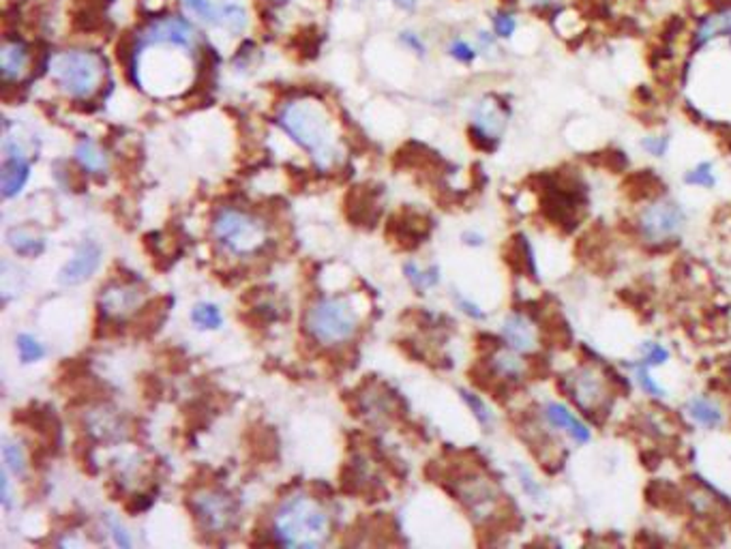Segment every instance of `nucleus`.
<instances>
[{
    "instance_id": "obj_17",
    "label": "nucleus",
    "mask_w": 731,
    "mask_h": 549,
    "mask_svg": "<svg viewBox=\"0 0 731 549\" xmlns=\"http://www.w3.org/2000/svg\"><path fill=\"white\" fill-rule=\"evenodd\" d=\"M101 265V247L95 240H84L76 249V254L65 266L60 268V284L62 285H78L93 277V273Z\"/></svg>"
},
{
    "instance_id": "obj_2",
    "label": "nucleus",
    "mask_w": 731,
    "mask_h": 549,
    "mask_svg": "<svg viewBox=\"0 0 731 549\" xmlns=\"http://www.w3.org/2000/svg\"><path fill=\"white\" fill-rule=\"evenodd\" d=\"M273 535L285 547H319L327 543L330 535L328 513L313 498L296 494L277 508Z\"/></svg>"
},
{
    "instance_id": "obj_21",
    "label": "nucleus",
    "mask_w": 731,
    "mask_h": 549,
    "mask_svg": "<svg viewBox=\"0 0 731 549\" xmlns=\"http://www.w3.org/2000/svg\"><path fill=\"white\" fill-rule=\"evenodd\" d=\"M31 67V50L22 42H5L0 50V71L5 82H20Z\"/></svg>"
},
{
    "instance_id": "obj_48",
    "label": "nucleus",
    "mask_w": 731,
    "mask_h": 549,
    "mask_svg": "<svg viewBox=\"0 0 731 549\" xmlns=\"http://www.w3.org/2000/svg\"><path fill=\"white\" fill-rule=\"evenodd\" d=\"M275 3H290V0H275Z\"/></svg>"
},
{
    "instance_id": "obj_37",
    "label": "nucleus",
    "mask_w": 731,
    "mask_h": 549,
    "mask_svg": "<svg viewBox=\"0 0 731 549\" xmlns=\"http://www.w3.org/2000/svg\"><path fill=\"white\" fill-rule=\"evenodd\" d=\"M219 24L227 26L232 33H241L247 26V17L238 5H224L219 11Z\"/></svg>"
},
{
    "instance_id": "obj_12",
    "label": "nucleus",
    "mask_w": 731,
    "mask_h": 549,
    "mask_svg": "<svg viewBox=\"0 0 731 549\" xmlns=\"http://www.w3.org/2000/svg\"><path fill=\"white\" fill-rule=\"evenodd\" d=\"M144 290L129 282H112L101 288L99 309L106 318L125 320L144 307Z\"/></svg>"
},
{
    "instance_id": "obj_46",
    "label": "nucleus",
    "mask_w": 731,
    "mask_h": 549,
    "mask_svg": "<svg viewBox=\"0 0 731 549\" xmlns=\"http://www.w3.org/2000/svg\"><path fill=\"white\" fill-rule=\"evenodd\" d=\"M464 238H466V243L467 245H474V247H477V245H483V237L481 234H464Z\"/></svg>"
},
{
    "instance_id": "obj_41",
    "label": "nucleus",
    "mask_w": 731,
    "mask_h": 549,
    "mask_svg": "<svg viewBox=\"0 0 731 549\" xmlns=\"http://www.w3.org/2000/svg\"><path fill=\"white\" fill-rule=\"evenodd\" d=\"M523 7L536 11V14H550V11L562 9L564 0H519Z\"/></svg>"
},
{
    "instance_id": "obj_39",
    "label": "nucleus",
    "mask_w": 731,
    "mask_h": 549,
    "mask_svg": "<svg viewBox=\"0 0 731 549\" xmlns=\"http://www.w3.org/2000/svg\"><path fill=\"white\" fill-rule=\"evenodd\" d=\"M449 54L453 56L455 60H459V62H464V65H470V62H474L477 60V56H478V50L474 48L472 43H467V42H464V39H455L453 43L449 45Z\"/></svg>"
},
{
    "instance_id": "obj_6",
    "label": "nucleus",
    "mask_w": 731,
    "mask_h": 549,
    "mask_svg": "<svg viewBox=\"0 0 731 549\" xmlns=\"http://www.w3.org/2000/svg\"><path fill=\"white\" fill-rule=\"evenodd\" d=\"M450 489L478 526L495 524L504 511V496L498 483L481 470L457 472Z\"/></svg>"
},
{
    "instance_id": "obj_42",
    "label": "nucleus",
    "mask_w": 731,
    "mask_h": 549,
    "mask_svg": "<svg viewBox=\"0 0 731 549\" xmlns=\"http://www.w3.org/2000/svg\"><path fill=\"white\" fill-rule=\"evenodd\" d=\"M455 301H457V305H459L461 312L466 313V316H470L474 320H485V312L477 305V302L467 301L466 296H461V294H455Z\"/></svg>"
},
{
    "instance_id": "obj_20",
    "label": "nucleus",
    "mask_w": 731,
    "mask_h": 549,
    "mask_svg": "<svg viewBox=\"0 0 731 549\" xmlns=\"http://www.w3.org/2000/svg\"><path fill=\"white\" fill-rule=\"evenodd\" d=\"M346 217L354 226H371L380 217L378 193L367 187H354L346 198Z\"/></svg>"
},
{
    "instance_id": "obj_19",
    "label": "nucleus",
    "mask_w": 731,
    "mask_h": 549,
    "mask_svg": "<svg viewBox=\"0 0 731 549\" xmlns=\"http://www.w3.org/2000/svg\"><path fill=\"white\" fill-rule=\"evenodd\" d=\"M430 230V219L419 213H410V210H403L402 215L393 217L391 226H388V234L395 232V243L403 249H412L416 245H421Z\"/></svg>"
},
{
    "instance_id": "obj_32",
    "label": "nucleus",
    "mask_w": 731,
    "mask_h": 549,
    "mask_svg": "<svg viewBox=\"0 0 731 549\" xmlns=\"http://www.w3.org/2000/svg\"><path fill=\"white\" fill-rule=\"evenodd\" d=\"M461 399H464L466 402V405L467 408L472 410V414H474V419H477L478 423H481V425L485 427V429H491L494 427V414H491V410H489V405L483 402L481 397H478L477 393H470V391H464V388H461Z\"/></svg>"
},
{
    "instance_id": "obj_28",
    "label": "nucleus",
    "mask_w": 731,
    "mask_h": 549,
    "mask_svg": "<svg viewBox=\"0 0 731 549\" xmlns=\"http://www.w3.org/2000/svg\"><path fill=\"white\" fill-rule=\"evenodd\" d=\"M628 368L633 369V374H635L637 385H639V388H642V391H643L645 395H650V397H654V399H662V397H665L667 391L659 385V382L654 380L652 376H650V368H648V365H643L642 360H637V363H631V365H628Z\"/></svg>"
},
{
    "instance_id": "obj_9",
    "label": "nucleus",
    "mask_w": 731,
    "mask_h": 549,
    "mask_svg": "<svg viewBox=\"0 0 731 549\" xmlns=\"http://www.w3.org/2000/svg\"><path fill=\"white\" fill-rule=\"evenodd\" d=\"M190 507L204 530L213 535H224L236 524L238 508L230 496L215 489H199L191 496Z\"/></svg>"
},
{
    "instance_id": "obj_27",
    "label": "nucleus",
    "mask_w": 731,
    "mask_h": 549,
    "mask_svg": "<svg viewBox=\"0 0 731 549\" xmlns=\"http://www.w3.org/2000/svg\"><path fill=\"white\" fill-rule=\"evenodd\" d=\"M684 500H687L690 511L699 517H712V513H717V500L706 489H689L684 494Z\"/></svg>"
},
{
    "instance_id": "obj_45",
    "label": "nucleus",
    "mask_w": 731,
    "mask_h": 549,
    "mask_svg": "<svg viewBox=\"0 0 731 549\" xmlns=\"http://www.w3.org/2000/svg\"><path fill=\"white\" fill-rule=\"evenodd\" d=\"M402 39H403L405 43L410 45V48H414L416 51H419V54H422V51H425V45H422V43L419 42V39L414 37V34H412V37H410V33H403V37H402Z\"/></svg>"
},
{
    "instance_id": "obj_29",
    "label": "nucleus",
    "mask_w": 731,
    "mask_h": 549,
    "mask_svg": "<svg viewBox=\"0 0 731 549\" xmlns=\"http://www.w3.org/2000/svg\"><path fill=\"white\" fill-rule=\"evenodd\" d=\"M491 26H494L495 37L502 39V42H508V39H513V34L517 33L519 22H517V15L513 14V11L500 9V11H495L494 17H491Z\"/></svg>"
},
{
    "instance_id": "obj_23",
    "label": "nucleus",
    "mask_w": 731,
    "mask_h": 549,
    "mask_svg": "<svg viewBox=\"0 0 731 549\" xmlns=\"http://www.w3.org/2000/svg\"><path fill=\"white\" fill-rule=\"evenodd\" d=\"M637 427L642 429L645 436L654 440H670L676 436V423H673L665 412L659 410H642L637 416Z\"/></svg>"
},
{
    "instance_id": "obj_33",
    "label": "nucleus",
    "mask_w": 731,
    "mask_h": 549,
    "mask_svg": "<svg viewBox=\"0 0 731 549\" xmlns=\"http://www.w3.org/2000/svg\"><path fill=\"white\" fill-rule=\"evenodd\" d=\"M403 271H405V277H408V282L412 284L419 292L431 288V285H436L440 282L438 268H431V271H422L419 265H414V262H408Z\"/></svg>"
},
{
    "instance_id": "obj_34",
    "label": "nucleus",
    "mask_w": 731,
    "mask_h": 549,
    "mask_svg": "<svg viewBox=\"0 0 731 549\" xmlns=\"http://www.w3.org/2000/svg\"><path fill=\"white\" fill-rule=\"evenodd\" d=\"M515 474H517L519 485H522L525 496H530L536 502L545 500V489H542L541 480H536L534 474L530 472L523 463H515Z\"/></svg>"
},
{
    "instance_id": "obj_10",
    "label": "nucleus",
    "mask_w": 731,
    "mask_h": 549,
    "mask_svg": "<svg viewBox=\"0 0 731 549\" xmlns=\"http://www.w3.org/2000/svg\"><path fill=\"white\" fill-rule=\"evenodd\" d=\"M506 107L502 106L494 97H485L474 106L472 110V125L470 135L474 144L485 148V151H494L498 146L502 134L506 129Z\"/></svg>"
},
{
    "instance_id": "obj_43",
    "label": "nucleus",
    "mask_w": 731,
    "mask_h": 549,
    "mask_svg": "<svg viewBox=\"0 0 731 549\" xmlns=\"http://www.w3.org/2000/svg\"><path fill=\"white\" fill-rule=\"evenodd\" d=\"M110 530H112V536H114V543L121 547H131V536L129 532L123 528L121 524L116 522V519H110Z\"/></svg>"
},
{
    "instance_id": "obj_47",
    "label": "nucleus",
    "mask_w": 731,
    "mask_h": 549,
    "mask_svg": "<svg viewBox=\"0 0 731 549\" xmlns=\"http://www.w3.org/2000/svg\"><path fill=\"white\" fill-rule=\"evenodd\" d=\"M397 5H399V7H403V9H414L416 0H397Z\"/></svg>"
},
{
    "instance_id": "obj_16",
    "label": "nucleus",
    "mask_w": 731,
    "mask_h": 549,
    "mask_svg": "<svg viewBox=\"0 0 731 549\" xmlns=\"http://www.w3.org/2000/svg\"><path fill=\"white\" fill-rule=\"evenodd\" d=\"M542 419L556 432H564L575 444H588L592 440V429L586 425L567 404L547 402L542 405Z\"/></svg>"
},
{
    "instance_id": "obj_40",
    "label": "nucleus",
    "mask_w": 731,
    "mask_h": 549,
    "mask_svg": "<svg viewBox=\"0 0 731 549\" xmlns=\"http://www.w3.org/2000/svg\"><path fill=\"white\" fill-rule=\"evenodd\" d=\"M185 5L193 14H198L208 24H219V11H217L208 0H185Z\"/></svg>"
},
{
    "instance_id": "obj_25",
    "label": "nucleus",
    "mask_w": 731,
    "mask_h": 549,
    "mask_svg": "<svg viewBox=\"0 0 731 549\" xmlns=\"http://www.w3.org/2000/svg\"><path fill=\"white\" fill-rule=\"evenodd\" d=\"M76 159L84 170L93 172V174H104V172L107 170L106 153L101 151V148L97 146L93 140H87V137L78 142Z\"/></svg>"
},
{
    "instance_id": "obj_18",
    "label": "nucleus",
    "mask_w": 731,
    "mask_h": 549,
    "mask_svg": "<svg viewBox=\"0 0 731 549\" xmlns=\"http://www.w3.org/2000/svg\"><path fill=\"white\" fill-rule=\"evenodd\" d=\"M28 176H31V163L26 154L20 151L18 144L7 142V159L0 168V189L5 198H15L24 189Z\"/></svg>"
},
{
    "instance_id": "obj_44",
    "label": "nucleus",
    "mask_w": 731,
    "mask_h": 549,
    "mask_svg": "<svg viewBox=\"0 0 731 549\" xmlns=\"http://www.w3.org/2000/svg\"><path fill=\"white\" fill-rule=\"evenodd\" d=\"M7 472H9L7 466H5V468H3V474H0V491H3V494H0V498H3V505H5V507H9V502H11Z\"/></svg>"
},
{
    "instance_id": "obj_15",
    "label": "nucleus",
    "mask_w": 731,
    "mask_h": 549,
    "mask_svg": "<svg viewBox=\"0 0 731 549\" xmlns=\"http://www.w3.org/2000/svg\"><path fill=\"white\" fill-rule=\"evenodd\" d=\"M193 42H196L193 28L187 24L185 20H180V17H163V20H155L153 24H148L138 37V45L174 43L190 50L193 48Z\"/></svg>"
},
{
    "instance_id": "obj_11",
    "label": "nucleus",
    "mask_w": 731,
    "mask_h": 549,
    "mask_svg": "<svg viewBox=\"0 0 731 549\" xmlns=\"http://www.w3.org/2000/svg\"><path fill=\"white\" fill-rule=\"evenodd\" d=\"M485 374L491 377L494 385L517 386L530 376V360H525V354L513 350L504 343L489 350L485 360Z\"/></svg>"
},
{
    "instance_id": "obj_36",
    "label": "nucleus",
    "mask_w": 731,
    "mask_h": 549,
    "mask_svg": "<svg viewBox=\"0 0 731 549\" xmlns=\"http://www.w3.org/2000/svg\"><path fill=\"white\" fill-rule=\"evenodd\" d=\"M670 350L659 341H643L642 343V363L648 365V368H659V365H665L670 360Z\"/></svg>"
},
{
    "instance_id": "obj_30",
    "label": "nucleus",
    "mask_w": 731,
    "mask_h": 549,
    "mask_svg": "<svg viewBox=\"0 0 731 549\" xmlns=\"http://www.w3.org/2000/svg\"><path fill=\"white\" fill-rule=\"evenodd\" d=\"M684 182L690 187H704L712 189L717 185V174H714V165L710 162H701L690 168L687 174H684Z\"/></svg>"
},
{
    "instance_id": "obj_4",
    "label": "nucleus",
    "mask_w": 731,
    "mask_h": 549,
    "mask_svg": "<svg viewBox=\"0 0 731 549\" xmlns=\"http://www.w3.org/2000/svg\"><path fill=\"white\" fill-rule=\"evenodd\" d=\"M560 388L575 404V408L592 419H601V414H607L611 408V397H614L611 377L601 365L592 360L579 363L560 376Z\"/></svg>"
},
{
    "instance_id": "obj_22",
    "label": "nucleus",
    "mask_w": 731,
    "mask_h": 549,
    "mask_svg": "<svg viewBox=\"0 0 731 549\" xmlns=\"http://www.w3.org/2000/svg\"><path fill=\"white\" fill-rule=\"evenodd\" d=\"M687 414L693 419L697 425L706 427V429H718L725 423V414L714 399L710 397H690L687 402Z\"/></svg>"
},
{
    "instance_id": "obj_38",
    "label": "nucleus",
    "mask_w": 731,
    "mask_h": 549,
    "mask_svg": "<svg viewBox=\"0 0 731 549\" xmlns=\"http://www.w3.org/2000/svg\"><path fill=\"white\" fill-rule=\"evenodd\" d=\"M671 146V137L667 134H654V135H645L642 140V148L652 157H665L667 151Z\"/></svg>"
},
{
    "instance_id": "obj_1",
    "label": "nucleus",
    "mask_w": 731,
    "mask_h": 549,
    "mask_svg": "<svg viewBox=\"0 0 731 549\" xmlns=\"http://www.w3.org/2000/svg\"><path fill=\"white\" fill-rule=\"evenodd\" d=\"M277 123L296 144L311 154L318 170H333L344 159V148H341L333 120L319 101L296 99L285 103Z\"/></svg>"
},
{
    "instance_id": "obj_14",
    "label": "nucleus",
    "mask_w": 731,
    "mask_h": 549,
    "mask_svg": "<svg viewBox=\"0 0 731 549\" xmlns=\"http://www.w3.org/2000/svg\"><path fill=\"white\" fill-rule=\"evenodd\" d=\"M542 330L536 320L525 312H511L502 322V341L513 350L528 354L539 352Z\"/></svg>"
},
{
    "instance_id": "obj_8",
    "label": "nucleus",
    "mask_w": 731,
    "mask_h": 549,
    "mask_svg": "<svg viewBox=\"0 0 731 549\" xmlns=\"http://www.w3.org/2000/svg\"><path fill=\"white\" fill-rule=\"evenodd\" d=\"M635 228L645 245L665 247L682 237L687 228V210L678 200L654 198L639 210Z\"/></svg>"
},
{
    "instance_id": "obj_35",
    "label": "nucleus",
    "mask_w": 731,
    "mask_h": 549,
    "mask_svg": "<svg viewBox=\"0 0 731 549\" xmlns=\"http://www.w3.org/2000/svg\"><path fill=\"white\" fill-rule=\"evenodd\" d=\"M15 343H18V352H20L22 363H35V360H42L45 357V348L32 335L22 333V335H18Z\"/></svg>"
},
{
    "instance_id": "obj_5",
    "label": "nucleus",
    "mask_w": 731,
    "mask_h": 549,
    "mask_svg": "<svg viewBox=\"0 0 731 549\" xmlns=\"http://www.w3.org/2000/svg\"><path fill=\"white\" fill-rule=\"evenodd\" d=\"M213 234L221 247L238 257L255 256L268 243L266 223L238 209L219 210L213 221Z\"/></svg>"
},
{
    "instance_id": "obj_7",
    "label": "nucleus",
    "mask_w": 731,
    "mask_h": 549,
    "mask_svg": "<svg viewBox=\"0 0 731 549\" xmlns=\"http://www.w3.org/2000/svg\"><path fill=\"white\" fill-rule=\"evenodd\" d=\"M356 326L358 316L354 307L347 301L333 296H322L311 302L305 313V330L322 346L347 341L356 333Z\"/></svg>"
},
{
    "instance_id": "obj_13",
    "label": "nucleus",
    "mask_w": 731,
    "mask_h": 549,
    "mask_svg": "<svg viewBox=\"0 0 731 549\" xmlns=\"http://www.w3.org/2000/svg\"><path fill=\"white\" fill-rule=\"evenodd\" d=\"M717 42L731 43V3L708 9L704 15L697 17L693 33H690V48H693V51L704 50Z\"/></svg>"
},
{
    "instance_id": "obj_26",
    "label": "nucleus",
    "mask_w": 731,
    "mask_h": 549,
    "mask_svg": "<svg viewBox=\"0 0 731 549\" xmlns=\"http://www.w3.org/2000/svg\"><path fill=\"white\" fill-rule=\"evenodd\" d=\"M191 320L198 329H204V330L219 329L221 322H224L219 307L213 305V302H198L191 312Z\"/></svg>"
},
{
    "instance_id": "obj_24",
    "label": "nucleus",
    "mask_w": 731,
    "mask_h": 549,
    "mask_svg": "<svg viewBox=\"0 0 731 549\" xmlns=\"http://www.w3.org/2000/svg\"><path fill=\"white\" fill-rule=\"evenodd\" d=\"M7 243L20 256H39L45 247V240L28 228H11L7 232Z\"/></svg>"
},
{
    "instance_id": "obj_31",
    "label": "nucleus",
    "mask_w": 731,
    "mask_h": 549,
    "mask_svg": "<svg viewBox=\"0 0 731 549\" xmlns=\"http://www.w3.org/2000/svg\"><path fill=\"white\" fill-rule=\"evenodd\" d=\"M3 457H5V466H7L9 472H14L15 477H24V474H26V455H24V451H22V446L18 442L5 440Z\"/></svg>"
},
{
    "instance_id": "obj_3",
    "label": "nucleus",
    "mask_w": 731,
    "mask_h": 549,
    "mask_svg": "<svg viewBox=\"0 0 731 549\" xmlns=\"http://www.w3.org/2000/svg\"><path fill=\"white\" fill-rule=\"evenodd\" d=\"M50 76L73 99H90L104 84L106 60L90 50H67L52 59Z\"/></svg>"
}]
</instances>
